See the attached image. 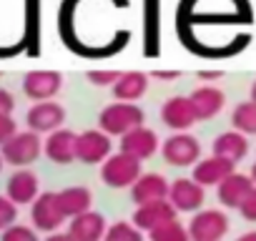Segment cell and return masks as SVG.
<instances>
[{
    "label": "cell",
    "instance_id": "cell-19",
    "mask_svg": "<svg viewBox=\"0 0 256 241\" xmlns=\"http://www.w3.org/2000/svg\"><path fill=\"white\" fill-rule=\"evenodd\" d=\"M76 138L78 134H73L70 128H58L53 134H48V138L43 141V154L53 161V164H73L76 161Z\"/></svg>",
    "mask_w": 256,
    "mask_h": 241
},
{
    "label": "cell",
    "instance_id": "cell-3",
    "mask_svg": "<svg viewBox=\"0 0 256 241\" xmlns=\"http://www.w3.org/2000/svg\"><path fill=\"white\" fill-rule=\"evenodd\" d=\"M40 151H43V141L38 134L18 131L10 141L0 146V158H3V164H10L16 168H28L40 158Z\"/></svg>",
    "mask_w": 256,
    "mask_h": 241
},
{
    "label": "cell",
    "instance_id": "cell-36",
    "mask_svg": "<svg viewBox=\"0 0 256 241\" xmlns=\"http://www.w3.org/2000/svg\"><path fill=\"white\" fill-rule=\"evenodd\" d=\"M236 241H256V231H246V234H241Z\"/></svg>",
    "mask_w": 256,
    "mask_h": 241
},
{
    "label": "cell",
    "instance_id": "cell-25",
    "mask_svg": "<svg viewBox=\"0 0 256 241\" xmlns=\"http://www.w3.org/2000/svg\"><path fill=\"white\" fill-rule=\"evenodd\" d=\"M103 241H144V231H138L131 221H116L106 228Z\"/></svg>",
    "mask_w": 256,
    "mask_h": 241
},
{
    "label": "cell",
    "instance_id": "cell-4",
    "mask_svg": "<svg viewBox=\"0 0 256 241\" xmlns=\"http://www.w3.org/2000/svg\"><path fill=\"white\" fill-rule=\"evenodd\" d=\"M186 231L191 241H221L228 234V216L221 208H201L191 216Z\"/></svg>",
    "mask_w": 256,
    "mask_h": 241
},
{
    "label": "cell",
    "instance_id": "cell-7",
    "mask_svg": "<svg viewBox=\"0 0 256 241\" xmlns=\"http://www.w3.org/2000/svg\"><path fill=\"white\" fill-rule=\"evenodd\" d=\"M66 120V108L58 100H43V103H33L26 113V124L28 131L33 134H53L58 128H63Z\"/></svg>",
    "mask_w": 256,
    "mask_h": 241
},
{
    "label": "cell",
    "instance_id": "cell-6",
    "mask_svg": "<svg viewBox=\"0 0 256 241\" xmlns=\"http://www.w3.org/2000/svg\"><path fill=\"white\" fill-rule=\"evenodd\" d=\"M30 221L36 231H46V234H56L60 231V226L68 221L58 206V198L53 191H43L38 194V198L30 204Z\"/></svg>",
    "mask_w": 256,
    "mask_h": 241
},
{
    "label": "cell",
    "instance_id": "cell-28",
    "mask_svg": "<svg viewBox=\"0 0 256 241\" xmlns=\"http://www.w3.org/2000/svg\"><path fill=\"white\" fill-rule=\"evenodd\" d=\"M13 224H18V206L8 196H0V231L10 228Z\"/></svg>",
    "mask_w": 256,
    "mask_h": 241
},
{
    "label": "cell",
    "instance_id": "cell-17",
    "mask_svg": "<svg viewBox=\"0 0 256 241\" xmlns=\"http://www.w3.org/2000/svg\"><path fill=\"white\" fill-rule=\"evenodd\" d=\"M106 216L103 214H96V211H88V214H80L76 218H68V238L70 241H103L106 236Z\"/></svg>",
    "mask_w": 256,
    "mask_h": 241
},
{
    "label": "cell",
    "instance_id": "cell-11",
    "mask_svg": "<svg viewBox=\"0 0 256 241\" xmlns=\"http://www.w3.org/2000/svg\"><path fill=\"white\" fill-rule=\"evenodd\" d=\"M161 120L174 134H188V128L196 124V113L188 96H171L161 106Z\"/></svg>",
    "mask_w": 256,
    "mask_h": 241
},
{
    "label": "cell",
    "instance_id": "cell-27",
    "mask_svg": "<svg viewBox=\"0 0 256 241\" xmlns=\"http://www.w3.org/2000/svg\"><path fill=\"white\" fill-rule=\"evenodd\" d=\"M0 241H40L38 238V231L33 226H26V224H13L10 228L3 231Z\"/></svg>",
    "mask_w": 256,
    "mask_h": 241
},
{
    "label": "cell",
    "instance_id": "cell-24",
    "mask_svg": "<svg viewBox=\"0 0 256 241\" xmlns=\"http://www.w3.org/2000/svg\"><path fill=\"white\" fill-rule=\"evenodd\" d=\"M231 126L234 131L244 136H256V100H241L231 113Z\"/></svg>",
    "mask_w": 256,
    "mask_h": 241
},
{
    "label": "cell",
    "instance_id": "cell-31",
    "mask_svg": "<svg viewBox=\"0 0 256 241\" xmlns=\"http://www.w3.org/2000/svg\"><path fill=\"white\" fill-rule=\"evenodd\" d=\"M238 211H241V216H244L246 221H256V186H254L251 194L244 198V204L238 206Z\"/></svg>",
    "mask_w": 256,
    "mask_h": 241
},
{
    "label": "cell",
    "instance_id": "cell-16",
    "mask_svg": "<svg viewBox=\"0 0 256 241\" xmlns=\"http://www.w3.org/2000/svg\"><path fill=\"white\" fill-rule=\"evenodd\" d=\"M191 106H194V113H196V120H211L221 113L224 103H226V96L221 88L216 86H196L188 96Z\"/></svg>",
    "mask_w": 256,
    "mask_h": 241
},
{
    "label": "cell",
    "instance_id": "cell-35",
    "mask_svg": "<svg viewBox=\"0 0 256 241\" xmlns=\"http://www.w3.org/2000/svg\"><path fill=\"white\" fill-rule=\"evenodd\" d=\"M43 241H70V238H68V234L56 231V234H48V238H43Z\"/></svg>",
    "mask_w": 256,
    "mask_h": 241
},
{
    "label": "cell",
    "instance_id": "cell-22",
    "mask_svg": "<svg viewBox=\"0 0 256 241\" xmlns=\"http://www.w3.org/2000/svg\"><path fill=\"white\" fill-rule=\"evenodd\" d=\"M58 198V206L63 211L66 218H76L80 214H88L90 206H93V194L88 186H68V188H60L56 194Z\"/></svg>",
    "mask_w": 256,
    "mask_h": 241
},
{
    "label": "cell",
    "instance_id": "cell-9",
    "mask_svg": "<svg viewBox=\"0 0 256 241\" xmlns=\"http://www.w3.org/2000/svg\"><path fill=\"white\" fill-rule=\"evenodd\" d=\"M60 88H63V76L58 70L38 68V70H28L23 78V93L36 103L53 100L60 93Z\"/></svg>",
    "mask_w": 256,
    "mask_h": 241
},
{
    "label": "cell",
    "instance_id": "cell-37",
    "mask_svg": "<svg viewBox=\"0 0 256 241\" xmlns=\"http://www.w3.org/2000/svg\"><path fill=\"white\" fill-rule=\"evenodd\" d=\"M248 176H251V181H254V186H256V164L251 166V174H248Z\"/></svg>",
    "mask_w": 256,
    "mask_h": 241
},
{
    "label": "cell",
    "instance_id": "cell-32",
    "mask_svg": "<svg viewBox=\"0 0 256 241\" xmlns=\"http://www.w3.org/2000/svg\"><path fill=\"white\" fill-rule=\"evenodd\" d=\"M13 108H16V98H13V93H10L8 88L0 86V116H10Z\"/></svg>",
    "mask_w": 256,
    "mask_h": 241
},
{
    "label": "cell",
    "instance_id": "cell-39",
    "mask_svg": "<svg viewBox=\"0 0 256 241\" xmlns=\"http://www.w3.org/2000/svg\"><path fill=\"white\" fill-rule=\"evenodd\" d=\"M0 171H3V158H0Z\"/></svg>",
    "mask_w": 256,
    "mask_h": 241
},
{
    "label": "cell",
    "instance_id": "cell-26",
    "mask_svg": "<svg viewBox=\"0 0 256 241\" xmlns=\"http://www.w3.org/2000/svg\"><path fill=\"white\" fill-rule=\"evenodd\" d=\"M148 241H191L188 231L181 221H168L148 234Z\"/></svg>",
    "mask_w": 256,
    "mask_h": 241
},
{
    "label": "cell",
    "instance_id": "cell-10",
    "mask_svg": "<svg viewBox=\"0 0 256 241\" xmlns=\"http://www.w3.org/2000/svg\"><path fill=\"white\" fill-rule=\"evenodd\" d=\"M204 201H206V194H204V188L194 178H176V181H171L168 204L176 208V214L178 211L196 214V211H201Z\"/></svg>",
    "mask_w": 256,
    "mask_h": 241
},
{
    "label": "cell",
    "instance_id": "cell-1",
    "mask_svg": "<svg viewBox=\"0 0 256 241\" xmlns=\"http://www.w3.org/2000/svg\"><path fill=\"white\" fill-rule=\"evenodd\" d=\"M146 120V113L141 106L136 103H108L100 113H98V128L106 134V136H126L131 134L134 128L144 126Z\"/></svg>",
    "mask_w": 256,
    "mask_h": 241
},
{
    "label": "cell",
    "instance_id": "cell-18",
    "mask_svg": "<svg viewBox=\"0 0 256 241\" xmlns=\"http://www.w3.org/2000/svg\"><path fill=\"white\" fill-rule=\"evenodd\" d=\"M38 188H40L38 176L30 168H18L6 184V196L16 206H28L38 198Z\"/></svg>",
    "mask_w": 256,
    "mask_h": 241
},
{
    "label": "cell",
    "instance_id": "cell-14",
    "mask_svg": "<svg viewBox=\"0 0 256 241\" xmlns=\"http://www.w3.org/2000/svg\"><path fill=\"white\" fill-rule=\"evenodd\" d=\"M168 221H176V208L168 204V198L154 201V204H146V206H136V211L131 216V224L138 231H146V234H151L154 228H158Z\"/></svg>",
    "mask_w": 256,
    "mask_h": 241
},
{
    "label": "cell",
    "instance_id": "cell-2",
    "mask_svg": "<svg viewBox=\"0 0 256 241\" xmlns=\"http://www.w3.org/2000/svg\"><path fill=\"white\" fill-rule=\"evenodd\" d=\"M141 161H136L128 154H110L100 164V181L108 188H131L141 178Z\"/></svg>",
    "mask_w": 256,
    "mask_h": 241
},
{
    "label": "cell",
    "instance_id": "cell-33",
    "mask_svg": "<svg viewBox=\"0 0 256 241\" xmlns=\"http://www.w3.org/2000/svg\"><path fill=\"white\" fill-rule=\"evenodd\" d=\"M148 76L161 78V80H176V78L181 76V70H154V73H148Z\"/></svg>",
    "mask_w": 256,
    "mask_h": 241
},
{
    "label": "cell",
    "instance_id": "cell-29",
    "mask_svg": "<svg viewBox=\"0 0 256 241\" xmlns=\"http://www.w3.org/2000/svg\"><path fill=\"white\" fill-rule=\"evenodd\" d=\"M86 76H88V80H90L93 86H100V88L110 86V88H113V83L120 78V70H88Z\"/></svg>",
    "mask_w": 256,
    "mask_h": 241
},
{
    "label": "cell",
    "instance_id": "cell-20",
    "mask_svg": "<svg viewBox=\"0 0 256 241\" xmlns=\"http://www.w3.org/2000/svg\"><path fill=\"white\" fill-rule=\"evenodd\" d=\"M251 188H254L251 176L234 171L228 178H224V181L216 186V196H218L221 206H226V208H238V206L244 204V198L251 194Z\"/></svg>",
    "mask_w": 256,
    "mask_h": 241
},
{
    "label": "cell",
    "instance_id": "cell-13",
    "mask_svg": "<svg viewBox=\"0 0 256 241\" xmlns=\"http://www.w3.org/2000/svg\"><path fill=\"white\" fill-rule=\"evenodd\" d=\"M158 146H161V141H158L156 131L148 128V126H138V128H134L131 134H126V136L120 138V154L134 156V158L141 161V164H144L146 158H151V156L158 151Z\"/></svg>",
    "mask_w": 256,
    "mask_h": 241
},
{
    "label": "cell",
    "instance_id": "cell-23",
    "mask_svg": "<svg viewBox=\"0 0 256 241\" xmlns=\"http://www.w3.org/2000/svg\"><path fill=\"white\" fill-rule=\"evenodd\" d=\"M211 151H214V156H221V158H226V161L238 164V161L246 158V154H248V138H246L244 134H238V131L231 128V131H224V134H218V136L214 138Z\"/></svg>",
    "mask_w": 256,
    "mask_h": 241
},
{
    "label": "cell",
    "instance_id": "cell-15",
    "mask_svg": "<svg viewBox=\"0 0 256 241\" xmlns=\"http://www.w3.org/2000/svg\"><path fill=\"white\" fill-rule=\"evenodd\" d=\"M234 171H236V164H234V161H226V158L211 154V156L201 158V161L194 166L191 178H194L201 188H206V186H218V184H221L224 178H228Z\"/></svg>",
    "mask_w": 256,
    "mask_h": 241
},
{
    "label": "cell",
    "instance_id": "cell-21",
    "mask_svg": "<svg viewBox=\"0 0 256 241\" xmlns=\"http://www.w3.org/2000/svg\"><path fill=\"white\" fill-rule=\"evenodd\" d=\"M148 73L144 70H120V78L113 83V96L120 103H136L148 90Z\"/></svg>",
    "mask_w": 256,
    "mask_h": 241
},
{
    "label": "cell",
    "instance_id": "cell-5",
    "mask_svg": "<svg viewBox=\"0 0 256 241\" xmlns=\"http://www.w3.org/2000/svg\"><path fill=\"white\" fill-rule=\"evenodd\" d=\"M161 156L168 166H196L201 161V144L191 134H171L161 144Z\"/></svg>",
    "mask_w": 256,
    "mask_h": 241
},
{
    "label": "cell",
    "instance_id": "cell-30",
    "mask_svg": "<svg viewBox=\"0 0 256 241\" xmlns=\"http://www.w3.org/2000/svg\"><path fill=\"white\" fill-rule=\"evenodd\" d=\"M18 134V124L13 116H0V146L6 141H10L13 136Z\"/></svg>",
    "mask_w": 256,
    "mask_h": 241
},
{
    "label": "cell",
    "instance_id": "cell-12",
    "mask_svg": "<svg viewBox=\"0 0 256 241\" xmlns=\"http://www.w3.org/2000/svg\"><path fill=\"white\" fill-rule=\"evenodd\" d=\"M168 188H171V181L164 174L148 171V174H141V178L131 186V201L136 206H146V204H154V201H166Z\"/></svg>",
    "mask_w": 256,
    "mask_h": 241
},
{
    "label": "cell",
    "instance_id": "cell-38",
    "mask_svg": "<svg viewBox=\"0 0 256 241\" xmlns=\"http://www.w3.org/2000/svg\"><path fill=\"white\" fill-rule=\"evenodd\" d=\"M251 100H256V80L251 83Z\"/></svg>",
    "mask_w": 256,
    "mask_h": 241
},
{
    "label": "cell",
    "instance_id": "cell-8",
    "mask_svg": "<svg viewBox=\"0 0 256 241\" xmlns=\"http://www.w3.org/2000/svg\"><path fill=\"white\" fill-rule=\"evenodd\" d=\"M110 151H113V141L100 128H88L76 138V161H83L88 166L103 164L110 156Z\"/></svg>",
    "mask_w": 256,
    "mask_h": 241
},
{
    "label": "cell",
    "instance_id": "cell-34",
    "mask_svg": "<svg viewBox=\"0 0 256 241\" xmlns=\"http://www.w3.org/2000/svg\"><path fill=\"white\" fill-rule=\"evenodd\" d=\"M224 73L221 70H198V78L201 80H214V78H221Z\"/></svg>",
    "mask_w": 256,
    "mask_h": 241
}]
</instances>
